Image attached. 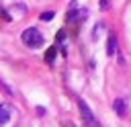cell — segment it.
<instances>
[{
    "instance_id": "cell-1",
    "label": "cell",
    "mask_w": 131,
    "mask_h": 127,
    "mask_svg": "<svg viewBox=\"0 0 131 127\" xmlns=\"http://www.w3.org/2000/svg\"><path fill=\"white\" fill-rule=\"evenodd\" d=\"M20 39H23V43H25L27 47H33V49H37V47L43 45V35H41L39 29H35V27L25 29L23 35H20Z\"/></svg>"
},
{
    "instance_id": "cell-4",
    "label": "cell",
    "mask_w": 131,
    "mask_h": 127,
    "mask_svg": "<svg viewBox=\"0 0 131 127\" xmlns=\"http://www.w3.org/2000/svg\"><path fill=\"white\" fill-rule=\"evenodd\" d=\"M115 51H117V35L111 33L108 35V43H106V53L108 55H115Z\"/></svg>"
},
{
    "instance_id": "cell-2",
    "label": "cell",
    "mask_w": 131,
    "mask_h": 127,
    "mask_svg": "<svg viewBox=\"0 0 131 127\" xmlns=\"http://www.w3.org/2000/svg\"><path fill=\"white\" fill-rule=\"evenodd\" d=\"M78 107H80V115H82V119H84V123L86 125H90V127H98V123H96V119H94V115H92V111H90V107L80 98L78 100Z\"/></svg>"
},
{
    "instance_id": "cell-5",
    "label": "cell",
    "mask_w": 131,
    "mask_h": 127,
    "mask_svg": "<svg viewBox=\"0 0 131 127\" xmlns=\"http://www.w3.org/2000/svg\"><path fill=\"white\" fill-rule=\"evenodd\" d=\"M10 121V107L8 104H0V123H8Z\"/></svg>"
},
{
    "instance_id": "cell-9",
    "label": "cell",
    "mask_w": 131,
    "mask_h": 127,
    "mask_svg": "<svg viewBox=\"0 0 131 127\" xmlns=\"http://www.w3.org/2000/svg\"><path fill=\"white\" fill-rule=\"evenodd\" d=\"M0 16H2V18H6V20H8V18H10V16H8V14H6V12H4V8H0Z\"/></svg>"
},
{
    "instance_id": "cell-3",
    "label": "cell",
    "mask_w": 131,
    "mask_h": 127,
    "mask_svg": "<svg viewBox=\"0 0 131 127\" xmlns=\"http://www.w3.org/2000/svg\"><path fill=\"white\" fill-rule=\"evenodd\" d=\"M113 109L117 111L119 117H125V115H127V104H125V100H121V98H117V100L113 102Z\"/></svg>"
},
{
    "instance_id": "cell-7",
    "label": "cell",
    "mask_w": 131,
    "mask_h": 127,
    "mask_svg": "<svg viewBox=\"0 0 131 127\" xmlns=\"http://www.w3.org/2000/svg\"><path fill=\"white\" fill-rule=\"evenodd\" d=\"M53 16H55V12H53V10H47V12L41 14V20H51Z\"/></svg>"
},
{
    "instance_id": "cell-6",
    "label": "cell",
    "mask_w": 131,
    "mask_h": 127,
    "mask_svg": "<svg viewBox=\"0 0 131 127\" xmlns=\"http://www.w3.org/2000/svg\"><path fill=\"white\" fill-rule=\"evenodd\" d=\"M55 53H57V47H55V45L49 47V49L45 51V61H47V64H53V61H55Z\"/></svg>"
},
{
    "instance_id": "cell-8",
    "label": "cell",
    "mask_w": 131,
    "mask_h": 127,
    "mask_svg": "<svg viewBox=\"0 0 131 127\" xmlns=\"http://www.w3.org/2000/svg\"><path fill=\"white\" fill-rule=\"evenodd\" d=\"M102 29H104V25H102V23H98V25H96V27H94V31H92V37H94V39H96V37H98V35H100V31H102Z\"/></svg>"
}]
</instances>
